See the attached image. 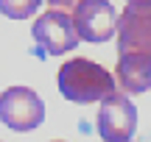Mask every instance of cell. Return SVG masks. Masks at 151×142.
<instances>
[{
    "label": "cell",
    "mask_w": 151,
    "mask_h": 142,
    "mask_svg": "<svg viewBox=\"0 0 151 142\" xmlns=\"http://www.w3.org/2000/svg\"><path fill=\"white\" fill-rule=\"evenodd\" d=\"M56 84L62 98H67L70 103H95L118 92V81L112 78V72L90 59H70L67 64H62Z\"/></svg>",
    "instance_id": "6da1fadb"
},
{
    "label": "cell",
    "mask_w": 151,
    "mask_h": 142,
    "mask_svg": "<svg viewBox=\"0 0 151 142\" xmlns=\"http://www.w3.org/2000/svg\"><path fill=\"white\" fill-rule=\"evenodd\" d=\"M118 56H143L151 59V0L126 3L118 17Z\"/></svg>",
    "instance_id": "7a4b0ae2"
},
{
    "label": "cell",
    "mask_w": 151,
    "mask_h": 142,
    "mask_svg": "<svg viewBox=\"0 0 151 142\" xmlns=\"http://www.w3.org/2000/svg\"><path fill=\"white\" fill-rule=\"evenodd\" d=\"M0 120L11 131H34L45 120V103L28 87H9L0 95Z\"/></svg>",
    "instance_id": "3957f363"
},
{
    "label": "cell",
    "mask_w": 151,
    "mask_h": 142,
    "mask_svg": "<svg viewBox=\"0 0 151 142\" xmlns=\"http://www.w3.org/2000/svg\"><path fill=\"white\" fill-rule=\"evenodd\" d=\"M95 126L104 142H132L137 128V109L129 100V95L118 89L106 100H101Z\"/></svg>",
    "instance_id": "277c9868"
},
{
    "label": "cell",
    "mask_w": 151,
    "mask_h": 142,
    "mask_svg": "<svg viewBox=\"0 0 151 142\" xmlns=\"http://www.w3.org/2000/svg\"><path fill=\"white\" fill-rule=\"evenodd\" d=\"M31 33L48 56H62L81 42L78 33H76L73 17L65 14V11H45V14H39L31 25Z\"/></svg>",
    "instance_id": "5b68a950"
},
{
    "label": "cell",
    "mask_w": 151,
    "mask_h": 142,
    "mask_svg": "<svg viewBox=\"0 0 151 142\" xmlns=\"http://www.w3.org/2000/svg\"><path fill=\"white\" fill-rule=\"evenodd\" d=\"M118 11L112 9L109 0H84L78 9L73 11V25L78 39L84 42H109L112 33L118 31Z\"/></svg>",
    "instance_id": "8992f818"
},
{
    "label": "cell",
    "mask_w": 151,
    "mask_h": 142,
    "mask_svg": "<svg viewBox=\"0 0 151 142\" xmlns=\"http://www.w3.org/2000/svg\"><path fill=\"white\" fill-rule=\"evenodd\" d=\"M115 81H118L120 92L126 95H140L151 89V59L143 56H118L115 64Z\"/></svg>",
    "instance_id": "52a82bcc"
},
{
    "label": "cell",
    "mask_w": 151,
    "mask_h": 142,
    "mask_svg": "<svg viewBox=\"0 0 151 142\" xmlns=\"http://www.w3.org/2000/svg\"><path fill=\"white\" fill-rule=\"evenodd\" d=\"M42 0H0V14H6L9 20H25L39 9Z\"/></svg>",
    "instance_id": "ba28073f"
},
{
    "label": "cell",
    "mask_w": 151,
    "mask_h": 142,
    "mask_svg": "<svg viewBox=\"0 0 151 142\" xmlns=\"http://www.w3.org/2000/svg\"><path fill=\"white\" fill-rule=\"evenodd\" d=\"M45 3L50 6V11H65V14H70V17H73V11L78 9L84 0H45Z\"/></svg>",
    "instance_id": "9c48e42d"
},
{
    "label": "cell",
    "mask_w": 151,
    "mask_h": 142,
    "mask_svg": "<svg viewBox=\"0 0 151 142\" xmlns=\"http://www.w3.org/2000/svg\"><path fill=\"white\" fill-rule=\"evenodd\" d=\"M129 3H137V0H129Z\"/></svg>",
    "instance_id": "30bf717a"
}]
</instances>
